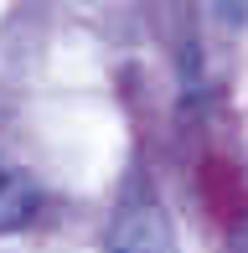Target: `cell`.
Segmentation results:
<instances>
[{
  "label": "cell",
  "mask_w": 248,
  "mask_h": 253,
  "mask_svg": "<svg viewBox=\"0 0 248 253\" xmlns=\"http://www.w3.org/2000/svg\"><path fill=\"white\" fill-rule=\"evenodd\" d=\"M104 253H181L176 248V227L161 212V202L150 197H129L109 222V243Z\"/></svg>",
  "instance_id": "cell-1"
},
{
  "label": "cell",
  "mask_w": 248,
  "mask_h": 253,
  "mask_svg": "<svg viewBox=\"0 0 248 253\" xmlns=\"http://www.w3.org/2000/svg\"><path fill=\"white\" fill-rule=\"evenodd\" d=\"M238 253H248V222H243V233H238Z\"/></svg>",
  "instance_id": "cell-3"
},
{
  "label": "cell",
  "mask_w": 248,
  "mask_h": 253,
  "mask_svg": "<svg viewBox=\"0 0 248 253\" xmlns=\"http://www.w3.org/2000/svg\"><path fill=\"white\" fill-rule=\"evenodd\" d=\"M37 207H41L37 181H31L26 170L0 166V233H16V227H26L31 217H37Z\"/></svg>",
  "instance_id": "cell-2"
}]
</instances>
